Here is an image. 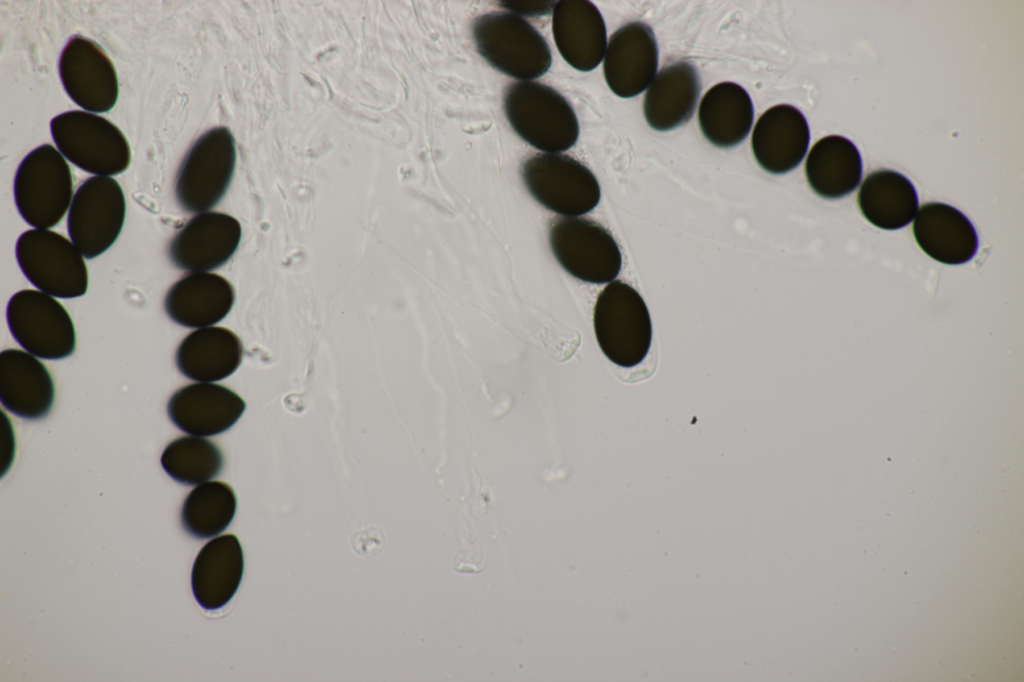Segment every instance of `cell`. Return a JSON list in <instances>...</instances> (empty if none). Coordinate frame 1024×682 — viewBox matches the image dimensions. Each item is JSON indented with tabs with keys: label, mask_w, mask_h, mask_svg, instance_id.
<instances>
[{
	"label": "cell",
	"mask_w": 1024,
	"mask_h": 682,
	"mask_svg": "<svg viewBox=\"0 0 1024 682\" xmlns=\"http://www.w3.org/2000/svg\"><path fill=\"white\" fill-rule=\"evenodd\" d=\"M242 235L239 221L221 212L192 217L171 239L168 255L174 266L208 272L223 266L236 252Z\"/></svg>",
	"instance_id": "4fadbf2b"
},
{
	"label": "cell",
	"mask_w": 1024,
	"mask_h": 682,
	"mask_svg": "<svg viewBox=\"0 0 1024 682\" xmlns=\"http://www.w3.org/2000/svg\"><path fill=\"white\" fill-rule=\"evenodd\" d=\"M245 407L244 400L231 389L211 382H198L178 389L168 401L167 413L180 430L206 437L230 429Z\"/></svg>",
	"instance_id": "9a60e30c"
},
{
	"label": "cell",
	"mask_w": 1024,
	"mask_h": 682,
	"mask_svg": "<svg viewBox=\"0 0 1024 682\" xmlns=\"http://www.w3.org/2000/svg\"><path fill=\"white\" fill-rule=\"evenodd\" d=\"M234 301V288L226 278L210 272H191L169 288L164 308L173 322L187 328H203L223 320Z\"/></svg>",
	"instance_id": "ffe728a7"
},
{
	"label": "cell",
	"mask_w": 1024,
	"mask_h": 682,
	"mask_svg": "<svg viewBox=\"0 0 1024 682\" xmlns=\"http://www.w3.org/2000/svg\"><path fill=\"white\" fill-rule=\"evenodd\" d=\"M243 358L240 338L220 326L198 328L189 333L176 351L178 370L197 382H216L232 375Z\"/></svg>",
	"instance_id": "603a6c76"
},
{
	"label": "cell",
	"mask_w": 1024,
	"mask_h": 682,
	"mask_svg": "<svg viewBox=\"0 0 1024 682\" xmlns=\"http://www.w3.org/2000/svg\"><path fill=\"white\" fill-rule=\"evenodd\" d=\"M658 60L652 28L644 22H629L610 36L603 62L606 83L619 97L639 95L656 76Z\"/></svg>",
	"instance_id": "5bb4252c"
},
{
	"label": "cell",
	"mask_w": 1024,
	"mask_h": 682,
	"mask_svg": "<svg viewBox=\"0 0 1024 682\" xmlns=\"http://www.w3.org/2000/svg\"><path fill=\"white\" fill-rule=\"evenodd\" d=\"M549 244L561 267L588 283L613 281L622 267V254L612 234L582 217H558L549 228Z\"/></svg>",
	"instance_id": "9c48e42d"
},
{
	"label": "cell",
	"mask_w": 1024,
	"mask_h": 682,
	"mask_svg": "<svg viewBox=\"0 0 1024 682\" xmlns=\"http://www.w3.org/2000/svg\"><path fill=\"white\" fill-rule=\"evenodd\" d=\"M51 134L61 154L85 172L96 176L123 173L130 165L131 150L122 131L106 118L73 110L55 116Z\"/></svg>",
	"instance_id": "5b68a950"
},
{
	"label": "cell",
	"mask_w": 1024,
	"mask_h": 682,
	"mask_svg": "<svg viewBox=\"0 0 1024 682\" xmlns=\"http://www.w3.org/2000/svg\"><path fill=\"white\" fill-rule=\"evenodd\" d=\"M810 130L803 113L789 104L767 109L757 120L751 137L754 157L771 174L795 169L806 155Z\"/></svg>",
	"instance_id": "2e32d148"
},
{
	"label": "cell",
	"mask_w": 1024,
	"mask_h": 682,
	"mask_svg": "<svg viewBox=\"0 0 1024 682\" xmlns=\"http://www.w3.org/2000/svg\"><path fill=\"white\" fill-rule=\"evenodd\" d=\"M55 387L46 366L33 354L6 349L0 353V402L12 414L37 420L50 412Z\"/></svg>",
	"instance_id": "ac0fdd59"
},
{
	"label": "cell",
	"mask_w": 1024,
	"mask_h": 682,
	"mask_svg": "<svg viewBox=\"0 0 1024 682\" xmlns=\"http://www.w3.org/2000/svg\"><path fill=\"white\" fill-rule=\"evenodd\" d=\"M857 201L865 219L884 230L907 226L918 210V195L913 183L892 169L869 173L860 186Z\"/></svg>",
	"instance_id": "484cf974"
},
{
	"label": "cell",
	"mask_w": 1024,
	"mask_h": 682,
	"mask_svg": "<svg viewBox=\"0 0 1024 682\" xmlns=\"http://www.w3.org/2000/svg\"><path fill=\"white\" fill-rule=\"evenodd\" d=\"M502 6L516 15L538 16L548 14L556 2L552 1H502Z\"/></svg>",
	"instance_id": "f1b7e54d"
},
{
	"label": "cell",
	"mask_w": 1024,
	"mask_h": 682,
	"mask_svg": "<svg viewBox=\"0 0 1024 682\" xmlns=\"http://www.w3.org/2000/svg\"><path fill=\"white\" fill-rule=\"evenodd\" d=\"M503 103L513 130L534 148L560 153L577 142L576 113L554 88L535 81L515 82L506 88Z\"/></svg>",
	"instance_id": "6da1fadb"
},
{
	"label": "cell",
	"mask_w": 1024,
	"mask_h": 682,
	"mask_svg": "<svg viewBox=\"0 0 1024 682\" xmlns=\"http://www.w3.org/2000/svg\"><path fill=\"white\" fill-rule=\"evenodd\" d=\"M862 170V158L856 145L840 135L819 139L805 162L809 186L825 199H839L851 194L861 181Z\"/></svg>",
	"instance_id": "cb8c5ba5"
},
{
	"label": "cell",
	"mask_w": 1024,
	"mask_h": 682,
	"mask_svg": "<svg viewBox=\"0 0 1024 682\" xmlns=\"http://www.w3.org/2000/svg\"><path fill=\"white\" fill-rule=\"evenodd\" d=\"M18 265L32 285L53 297L77 298L88 288L84 256L63 235L49 229L23 232L15 246Z\"/></svg>",
	"instance_id": "52a82bcc"
},
{
	"label": "cell",
	"mask_w": 1024,
	"mask_h": 682,
	"mask_svg": "<svg viewBox=\"0 0 1024 682\" xmlns=\"http://www.w3.org/2000/svg\"><path fill=\"white\" fill-rule=\"evenodd\" d=\"M236 164V144L227 127H215L201 135L182 160L175 180L180 208L203 213L225 195Z\"/></svg>",
	"instance_id": "8992f818"
},
{
	"label": "cell",
	"mask_w": 1024,
	"mask_h": 682,
	"mask_svg": "<svg viewBox=\"0 0 1024 682\" xmlns=\"http://www.w3.org/2000/svg\"><path fill=\"white\" fill-rule=\"evenodd\" d=\"M700 91V77L693 64L678 61L662 67L644 97L647 123L657 131L685 124L695 111Z\"/></svg>",
	"instance_id": "7402d4cb"
},
{
	"label": "cell",
	"mask_w": 1024,
	"mask_h": 682,
	"mask_svg": "<svg viewBox=\"0 0 1024 682\" xmlns=\"http://www.w3.org/2000/svg\"><path fill=\"white\" fill-rule=\"evenodd\" d=\"M754 107L748 92L734 82H721L703 96L698 122L704 137L714 146L731 148L749 134Z\"/></svg>",
	"instance_id": "d4e9b609"
},
{
	"label": "cell",
	"mask_w": 1024,
	"mask_h": 682,
	"mask_svg": "<svg viewBox=\"0 0 1024 682\" xmlns=\"http://www.w3.org/2000/svg\"><path fill=\"white\" fill-rule=\"evenodd\" d=\"M73 180L64 156L50 144L28 153L14 178V199L22 218L38 229L56 226L72 202Z\"/></svg>",
	"instance_id": "277c9868"
},
{
	"label": "cell",
	"mask_w": 1024,
	"mask_h": 682,
	"mask_svg": "<svg viewBox=\"0 0 1024 682\" xmlns=\"http://www.w3.org/2000/svg\"><path fill=\"white\" fill-rule=\"evenodd\" d=\"M597 342L614 364L630 368L647 356L652 323L639 292L621 281H611L598 295L593 315Z\"/></svg>",
	"instance_id": "3957f363"
},
{
	"label": "cell",
	"mask_w": 1024,
	"mask_h": 682,
	"mask_svg": "<svg viewBox=\"0 0 1024 682\" xmlns=\"http://www.w3.org/2000/svg\"><path fill=\"white\" fill-rule=\"evenodd\" d=\"M478 53L496 70L531 81L546 74L551 49L543 35L523 17L493 12L477 17L472 26Z\"/></svg>",
	"instance_id": "7a4b0ae2"
},
{
	"label": "cell",
	"mask_w": 1024,
	"mask_h": 682,
	"mask_svg": "<svg viewBox=\"0 0 1024 682\" xmlns=\"http://www.w3.org/2000/svg\"><path fill=\"white\" fill-rule=\"evenodd\" d=\"M58 69L66 93L81 108L104 113L116 104L117 73L95 41L81 35L70 38L61 53Z\"/></svg>",
	"instance_id": "7c38bea8"
},
{
	"label": "cell",
	"mask_w": 1024,
	"mask_h": 682,
	"mask_svg": "<svg viewBox=\"0 0 1024 682\" xmlns=\"http://www.w3.org/2000/svg\"><path fill=\"white\" fill-rule=\"evenodd\" d=\"M125 215L120 184L110 176L90 177L73 196L67 218L69 237L85 258H96L117 240Z\"/></svg>",
	"instance_id": "8fae6325"
},
{
	"label": "cell",
	"mask_w": 1024,
	"mask_h": 682,
	"mask_svg": "<svg viewBox=\"0 0 1024 682\" xmlns=\"http://www.w3.org/2000/svg\"><path fill=\"white\" fill-rule=\"evenodd\" d=\"M244 571V556L233 534L218 536L198 553L191 573V586L198 604L206 610L226 605L235 595Z\"/></svg>",
	"instance_id": "44dd1931"
},
{
	"label": "cell",
	"mask_w": 1024,
	"mask_h": 682,
	"mask_svg": "<svg viewBox=\"0 0 1024 682\" xmlns=\"http://www.w3.org/2000/svg\"><path fill=\"white\" fill-rule=\"evenodd\" d=\"M914 238L932 259L947 265H961L977 253L975 227L957 208L941 203L923 204L913 223Z\"/></svg>",
	"instance_id": "d6986e66"
},
{
	"label": "cell",
	"mask_w": 1024,
	"mask_h": 682,
	"mask_svg": "<svg viewBox=\"0 0 1024 682\" xmlns=\"http://www.w3.org/2000/svg\"><path fill=\"white\" fill-rule=\"evenodd\" d=\"M236 508V495L230 485L222 481H207L196 486L185 498L181 524L194 538H211L230 525Z\"/></svg>",
	"instance_id": "4316f807"
},
{
	"label": "cell",
	"mask_w": 1024,
	"mask_h": 682,
	"mask_svg": "<svg viewBox=\"0 0 1024 682\" xmlns=\"http://www.w3.org/2000/svg\"><path fill=\"white\" fill-rule=\"evenodd\" d=\"M224 459L216 444L201 436H182L164 449L161 465L175 481L199 485L216 477L222 470Z\"/></svg>",
	"instance_id": "83f0119b"
},
{
	"label": "cell",
	"mask_w": 1024,
	"mask_h": 682,
	"mask_svg": "<svg viewBox=\"0 0 1024 682\" xmlns=\"http://www.w3.org/2000/svg\"><path fill=\"white\" fill-rule=\"evenodd\" d=\"M552 33L559 53L574 69L591 71L604 58L606 26L591 1H557L552 11Z\"/></svg>",
	"instance_id": "e0dca14e"
},
{
	"label": "cell",
	"mask_w": 1024,
	"mask_h": 682,
	"mask_svg": "<svg viewBox=\"0 0 1024 682\" xmlns=\"http://www.w3.org/2000/svg\"><path fill=\"white\" fill-rule=\"evenodd\" d=\"M523 182L531 196L546 209L566 217L592 211L601 197L592 171L561 153H536L522 165Z\"/></svg>",
	"instance_id": "ba28073f"
},
{
	"label": "cell",
	"mask_w": 1024,
	"mask_h": 682,
	"mask_svg": "<svg viewBox=\"0 0 1024 682\" xmlns=\"http://www.w3.org/2000/svg\"><path fill=\"white\" fill-rule=\"evenodd\" d=\"M9 330L17 343L36 357L64 359L73 354V321L53 296L33 289L16 292L7 304Z\"/></svg>",
	"instance_id": "30bf717a"
}]
</instances>
